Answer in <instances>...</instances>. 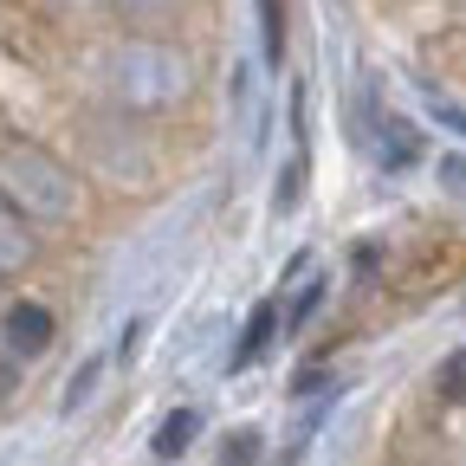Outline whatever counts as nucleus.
<instances>
[{
	"instance_id": "obj_1",
	"label": "nucleus",
	"mask_w": 466,
	"mask_h": 466,
	"mask_svg": "<svg viewBox=\"0 0 466 466\" xmlns=\"http://www.w3.org/2000/svg\"><path fill=\"white\" fill-rule=\"evenodd\" d=\"M52 78L78 104H104L143 116V124L182 130L208 97V52L195 33H116V26H72L58 33Z\"/></svg>"
},
{
	"instance_id": "obj_2",
	"label": "nucleus",
	"mask_w": 466,
	"mask_h": 466,
	"mask_svg": "<svg viewBox=\"0 0 466 466\" xmlns=\"http://www.w3.org/2000/svg\"><path fill=\"white\" fill-rule=\"evenodd\" d=\"M52 137L97 188V201H156L175 175V130L104 110V104L66 97V110L52 116Z\"/></svg>"
},
{
	"instance_id": "obj_3",
	"label": "nucleus",
	"mask_w": 466,
	"mask_h": 466,
	"mask_svg": "<svg viewBox=\"0 0 466 466\" xmlns=\"http://www.w3.org/2000/svg\"><path fill=\"white\" fill-rule=\"evenodd\" d=\"M0 195H7L52 247H72L97 227V188L78 175V162L58 149L52 130L0 124Z\"/></svg>"
},
{
	"instance_id": "obj_4",
	"label": "nucleus",
	"mask_w": 466,
	"mask_h": 466,
	"mask_svg": "<svg viewBox=\"0 0 466 466\" xmlns=\"http://www.w3.org/2000/svg\"><path fill=\"white\" fill-rule=\"evenodd\" d=\"M350 137H357V149L370 156L376 175H415L428 162V124L395 110L376 78H363L350 91Z\"/></svg>"
},
{
	"instance_id": "obj_5",
	"label": "nucleus",
	"mask_w": 466,
	"mask_h": 466,
	"mask_svg": "<svg viewBox=\"0 0 466 466\" xmlns=\"http://www.w3.org/2000/svg\"><path fill=\"white\" fill-rule=\"evenodd\" d=\"M58 330H66V318H58V305L46 299V291L33 285H14L7 305H0V350H7L14 363H46L58 350Z\"/></svg>"
},
{
	"instance_id": "obj_6",
	"label": "nucleus",
	"mask_w": 466,
	"mask_h": 466,
	"mask_svg": "<svg viewBox=\"0 0 466 466\" xmlns=\"http://www.w3.org/2000/svg\"><path fill=\"white\" fill-rule=\"evenodd\" d=\"M208 0H97L91 26H116V33H195Z\"/></svg>"
},
{
	"instance_id": "obj_7",
	"label": "nucleus",
	"mask_w": 466,
	"mask_h": 466,
	"mask_svg": "<svg viewBox=\"0 0 466 466\" xmlns=\"http://www.w3.org/2000/svg\"><path fill=\"white\" fill-rule=\"evenodd\" d=\"M46 259H52V240L0 195V285H26L33 272H46Z\"/></svg>"
},
{
	"instance_id": "obj_8",
	"label": "nucleus",
	"mask_w": 466,
	"mask_h": 466,
	"mask_svg": "<svg viewBox=\"0 0 466 466\" xmlns=\"http://www.w3.org/2000/svg\"><path fill=\"white\" fill-rule=\"evenodd\" d=\"M279 337H285V311H279V291H266V299L247 311V324H240V337H233V350H227V376L259 370V363L272 357Z\"/></svg>"
},
{
	"instance_id": "obj_9",
	"label": "nucleus",
	"mask_w": 466,
	"mask_h": 466,
	"mask_svg": "<svg viewBox=\"0 0 466 466\" xmlns=\"http://www.w3.org/2000/svg\"><path fill=\"white\" fill-rule=\"evenodd\" d=\"M201 428H208V415L195 401H182V408H168V415L156 421V434H149V453L162 460V466H175V460H188L195 453V441H201Z\"/></svg>"
},
{
	"instance_id": "obj_10",
	"label": "nucleus",
	"mask_w": 466,
	"mask_h": 466,
	"mask_svg": "<svg viewBox=\"0 0 466 466\" xmlns=\"http://www.w3.org/2000/svg\"><path fill=\"white\" fill-rule=\"evenodd\" d=\"M330 305V272H305L299 291H279V311H285V337H305L318 324V311Z\"/></svg>"
},
{
	"instance_id": "obj_11",
	"label": "nucleus",
	"mask_w": 466,
	"mask_h": 466,
	"mask_svg": "<svg viewBox=\"0 0 466 466\" xmlns=\"http://www.w3.org/2000/svg\"><path fill=\"white\" fill-rule=\"evenodd\" d=\"M110 370H116V363H110V350H91V357H78L72 376H66V389H58V415H78V408H91V395L104 389Z\"/></svg>"
},
{
	"instance_id": "obj_12",
	"label": "nucleus",
	"mask_w": 466,
	"mask_h": 466,
	"mask_svg": "<svg viewBox=\"0 0 466 466\" xmlns=\"http://www.w3.org/2000/svg\"><path fill=\"white\" fill-rule=\"evenodd\" d=\"M428 395H434V408H441V415H466V343H453L447 357L434 363Z\"/></svg>"
},
{
	"instance_id": "obj_13",
	"label": "nucleus",
	"mask_w": 466,
	"mask_h": 466,
	"mask_svg": "<svg viewBox=\"0 0 466 466\" xmlns=\"http://www.w3.org/2000/svg\"><path fill=\"white\" fill-rule=\"evenodd\" d=\"M305 182H311V156H305V143H291V156H285V168H279V188H272V214H291L305 201Z\"/></svg>"
},
{
	"instance_id": "obj_14",
	"label": "nucleus",
	"mask_w": 466,
	"mask_h": 466,
	"mask_svg": "<svg viewBox=\"0 0 466 466\" xmlns=\"http://www.w3.org/2000/svg\"><path fill=\"white\" fill-rule=\"evenodd\" d=\"M14 7H26L33 20L58 26V33H72V26H91V7L97 0H14Z\"/></svg>"
},
{
	"instance_id": "obj_15",
	"label": "nucleus",
	"mask_w": 466,
	"mask_h": 466,
	"mask_svg": "<svg viewBox=\"0 0 466 466\" xmlns=\"http://www.w3.org/2000/svg\"><path fill=\"white\" fill-rule=\"evenodd\" d=\"M253 14H259V52H266V66H285V0H253Z\"/></svg>"
},
{
	"instance_id": "obj_16",
	"label": "nucleus",
	"mask_w": 466,
	"mask_h": 466,
	"mask_svg": "<svg viewBox=\"0 0 466 466\" xmlns=\"http://www.w3.org/2000/svg\"><path fill=\"white\" fill-rule=\"evenodd\" d=\"M259 460H266V434L259 428H233L220 441V460L214 466H259Z\"/></svg>"
},
{
	"instance_id": "obj_17",
	"label": "nucleus",
	"mask_w": 466,
	"mask_h": 466,
	"mask_svg": "<svg viewBox=\"0 0 466 466\" xmlns=\"http://www.w3.org/2000/svg\"><path fill=\"white\" fill-rule=\"evenodd\" d=\"M434 182L447 188V201H466V149H441L434 156Z\"/></svg>"
},
{
	"instance_id": "obj_18",
	"label": "nucleus",
	"mask_w": 466,
	"mask_h": 466,
	"mask_svg": "<svg viewBox=\"0 0 466 466\" xmlns=\"http://www.w3.org/2000/svg\"><path fill=\"white\" fill-rule=\"evenodd\" d=\"M20 382H26V363H14L7 350H0V401H14V395H20Z\"/></svg>"
},
{
	"instance_id": "obj_19",
	"label": "nucleus",
	"mask_w": 466,
	"mask_h": 466,
	"mask_svg": "<svg viewBox=\"0 0 466 466\" xmlns=\"http://www.w3.org/2000/svg\"><path fill=\"white\" fill-rule=\"evenodd\" d=\"M460 466H466V415H460Z\"/></svg>"
},
{
	"instance_id": "obj_20",
	"label": "nucleus",
	"mask_w": 466,
	"mask_h": 466,
	"mask_svg": "<svg viewBox=\"0 0 466 466\" xmlns=\"http://www.w3.org/2000/svg\"><path fill=\"white\" fill-rule=\"evenodd\" d=\"M7 291H14V285H0V305H7Z\"/></svg>"
}]
</instances>
